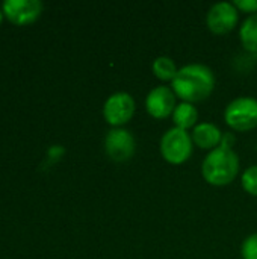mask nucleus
I'll list each match as a JSON object with an SVG mask.
<instances>
[{
	"mask_svg": "<svg viewBox=\"0 0 257 259\" xmlns=\"http://www.w3.org/2000/svg\"><path fill=\"white\" fill-rule=\"evenodd\" d=\"M215 74L204 64H188L179 68L171 82L176 97L182 102L198 103L211 97L215 90Z\"/></svg>",
	"mask_w": 257,
	"mask_h": 259,
	"instance_id": "f257e3e1",
	"label": "nucleus"
},
{
	"mask_svg": "<svg viewBox=\"0 0 257 259\" xmlns=\"http://www.w3.org/2000/svg\"><path fill=\"white\" fill-rule=\"evenodd\" d=\"M239 173V156L230 149L220 146L211 150L201 164L203 179L214 187H226L235 181Z\"/></svg>",
	"mask_w": 257,
	"mask_h": 259,
	"instance_id": "f03ea898",
	"label": "nucleus"
},
{
	"mask_svg": "<svg viewBox=\"0 0 257 259\" xmlns=\"http://www.w3.org/2000/svg\"><path fill=\"white\" fill-rule=\"evenodd\" d=\"M159 149L162 158L167 162L179 165L191 158L194 150V141L188 131L174 126L162 135Z\"/></svg>",
	"mask_w": 257,
	"mask_h": 259,
	"instance_id": "7ed1b4c3",
	"label": "nucleus"
},
{
	"mask_svg": "<svg viewBox=\"0 0 257 259\" xmlns=\"http://www.w3.org/2000/svg\"><path fill=\"white\" fill-rule=\"evenodd\" d=\"M226 123L238 132H248L257 127V99L244 96L232 100L224 111Z\"/></svg>",
	"mask_w": 257,
	"mask_h": 259,
	"instance_id": "20e7f679",
	"label": "nucleus"
},
{
	"mask_svg": "<svg viewBox=\"0 0 257 259\" xmlns=\"http://www.w3.org/2000/svg\"><path fill=\"white\" fill-rule=\"evenodd\" d=\"M136 103L135 99L126 93L118 91L111 94L103 105V117L114 127H123L135 115Z\"/></svg>",
	"mask_w": 257,
	"mask_h": 259,
	"instance_id": "39448f33",
	"label": "nucleus"
},
{
	"mask_svg": "<svg viewBox=\"0 0 257 259\" xmlns=\"http://www.w3.org/2000/svg\"><path fill=\"white\" fill-rule=\"evenodd\" d=\"M239 21V11L233 5V2H220L215 3L208 15L206 24L209 30L215 35H226L232 32Z\"/></svg>",
	"mask_w": 257,
	"mask_h": 259,
	"instance_id": "423d86ee",
	"label": "nucleus"
},
{
	"mask_svg": "<svg viewBox=\"0 0 257 259\" xmlns=\"http://www.w3.org/2000/svg\"><path fill=\"white\" fill-rule=\"evenodd\" d=\"M136 149V143L130 131L124 127H114L108 132L105 138L106 155L115 162L129 161Z\"/></svg>",
	"mask_w": 257,
	"mask_h": 259,
	"instance_id": "0eeeda50",
	"label": "nucleus"
},
{
	"mask_svg": "<svg viewBox=\"0 0 257 259\" xmlns=\"http://www.w3.org/2000/svg\"><path fill=\"white\" fill-rule=\"evenodd\" d=\"M176 94L173 88L159 85L153 88L145 97V109L153 118H168L176 109Z\"/></svg>",
	"mask_w": 257,
	"mask_h": 259,
	"instance_id": "6e6552de",
	"label": "nucleus"
},
{
	"mask_svg": "<svg viewBox=\"0 0 257 259\" xmlns=\"http://www.w3.org/2000/svg\"><path fill=\"white\" fill-rule=\"evenodd\" d=\"M2 11L12 23L27 24L39 17L42 3L39 0H5Z\"/></svg>",
	"mask_w": 257,
	"mask_h": 259,
	"instance_id": "1a4fd4ad",
	"label": "nucleus"
},
{
	"mask_svg": "<svg viewBox=\"0 0 257 259\" xmlns=\"http://www.w3.org/2000/svg\"><path fill=\"white\" fill-rule=\"evenodd\" d=\"M223 135L224 134L221 132V129L215 123H209V121L198 123L191 132L194 146L204 150H214L220 147L223 141Z\"/></svg>",
	"mask_w": 257,
	"mask_h": 259,
	"instance_id": "9d476101",
	"label": "nucleus"
},
{
	"mask_svg": "<svg viewBox=\"0 0 257 259\" xmlns=\"http://www.w3.org/2000/svg\"><path fill=\"white\" fill-rule=\"evenodd\" d=\"M173 121L176 124V127L188 131V129H194L198 123V112L195 109V106L192 103L188 102H182L176 106L174 112H173Z\"/></svg>",
	"mask_w": 257,
	"mask_h": 259,
	"instance_id": "9b49d317",
	"label": "nucleus"
},
{
	"mask_svg": "<svg viewBox=\"0 0 257 259\" xmlns=\"http://www.w3.org/2000/svg\"><path fill=\"white\" fill-rule=\"evenodd\" d=\"M239 39L247 52L257 53V14L248 15L244 20L239 29Z\"/></svg>",
	"mask_w": 257,
	"mask_h": 259,
	"instance_id": "f8f14e48",
	"label": "nucleus"
},
{
	"mask_svg": "<svg viewBox=\"0 0 257 259\" xmlns=\"http://www.w3.org/2000/svg\"><path fill=\"white\" fill-rule=\"evenodd\" d=\"M151 70L155 73V76L159 79V80H164V82H168L176 77L179 68L176 67L174 61L168 56H159L153 61V65H151Z\"/></svg>",
	"mask_w": 257,
	"mask_h": 259,
	"instance_id": "ddd939ff",
	"label": "nucleus"
},
{
	"mask_svg": "<svg viewBox=\"0 0 257 259\" xmlns=\"http://www.w3.org/2000/svg\"><path fill=\"white\" fill-rule=\"evenodd\" d=\"M242 188L257 197V165H251L248 167L244 175H242Z\"/></svg>",
	"mask_w": 257,
	"mask_h": 259,
	"instance_id": "4468645a",
	"label": "nucleus"
},
{
	"mask_svg": "<svg viewBox=\"0 0 257 259\" xmlns=\"http://www.w3.org/2000/svg\"><path fill=\"white\" fill-rule=\"evenodd\" d=\"M242 259H257V232L247 237L241 247Z\"/></svg>",
	"mask_w": 257,
	"mask_h": 259,
	"instance_id": "2eb2a0df",
	"label": "nucleus"
},
{
	"mask_svg": "<svg viewBox=\"0 0 257 259\" xmlns=\"http://www.w3.org/2000/svg\"><path fill=\"white\" fill-rule=\"evenodd\" d=\"M233 5L239 12H247L250 15L257 14V0H235Z\"/></svg>",
	"mask_w": 257,
	"mask_h": 259,
	"instance_id": "dca6fc26",
	"label": "nucleus"
},
{
	"mask_svg": "<svg viewBox=\"0 0 257 259\" xmlns=\"http://www.w3.org/2000/svg\"><path fill=\"white\" fill-rule=\"evenodd\" d=\"M2 18H3V11L0 9V23H2Z\"/></svg>",
	"mask_w": 257,
	"mask_h": 259,
	"instance_id": "f3484780",
	"label": "nucleus"
}]
</instances>
